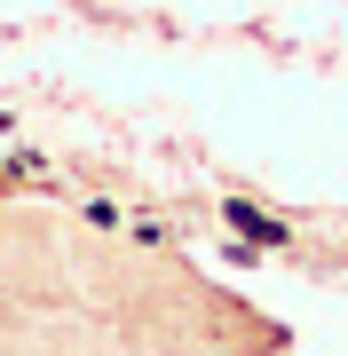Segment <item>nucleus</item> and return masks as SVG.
<instances>
[{"label": "nucleus", "mask_w": 348, "mask_h": 356, "mask_svg": "<svg viewBox=\"0 0 348 356\" xmlns=\"http://www.w3.org/2000/svg\"><path fill=\"white\" fill-rule=\"evenodd\" d=\"M222 214H230V229H245V238H261V245H285V222H270V214H261V206L230 198V206H222Z\"/></svg>", "instance_id": "f257e3e1"}]
</instances>
